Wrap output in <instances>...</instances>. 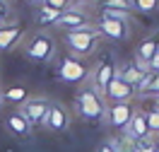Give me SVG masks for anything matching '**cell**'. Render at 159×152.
Wrapping results in <instances>:
<instances>
[{
  "instance_id": "obj_1",
  "label": "cell",
  "mask_w": 159,
  "mask_h": 152,
  "mask_svg": "<svg viewBox=\"0 0 159 152\" xmlns=\"http://www.w3.org/2000/svg\"><path fill=\"white\" fill-rule=\"evenodd\" d=\"M106 101L101 97V92H97L92 85H84L75 92V111L80 113V118L89 123H104L106 118Z\"/></svg>"
},
{
  "instance_id": "obj_2",
  "label": "cell",
  "mask_w": 159,
  "mask_h": 152,
  "mask_svg": "<svg viewBox=\"0 0 159 152\" xmlns=\"http://www.w3.org/2000/svg\"><path fill=\"white\" fill-rule=\"evenodd\" d=\"M63 41H65V46L70 48V53L75 58H87V56H92L97 51V46L101 41V34L97 27H84V29L65 31Z\"/></svg>"
},
{
  "instance_id": "obj_3",
  "label": "cell",
  "mask_w": 159,
  "mask_h": 152,
  "mask_svg": "<svg viewBox=\"0 0 159 152\" xmlns=\"http://www.w3.org/2000/svg\"><path fill=\"white\" fill-rule=\"evenodd\" d=\"M101 36L111 41H125L130 36V22L128 15L123 12H111V10H99V20L94 24Z\"/></svg>"
},
{
  "instance_id": "obj_4",
  "label": "cell",
  "mask_w": 159,
  "mask_h": 152,
  "mask_svg": "<svg viewBox=\"0 0 159 152\" xmlns=\"http://www.w3.org/2000/svg\"><path fill=\"white\" fill-rule=\"evenodd\" d=\"M22 51H24V56L34 63H51L56 58V41H53L51 34L39 31V34H34V36L22 46Z\"/></svg>"
},
{
  "instance_id": "obj_5",
  "label": "cell",
  "mask_w": 159,
  "mask_h": 152,
  "mask_svg": "<svg viewBox=\"0 0 159 152\" xmlns=\"http://www.w3.org/2000/svg\"><path fill=\"white\" fill-rule=\"evenodd\" d=\"M51 104H53V101H51L48 97H29V99L20 106V111L24 113V118L31 123V128L36 131V128H43V126H46V116H48Z\"/></svg>"
},
{
  "instance_id": "obj_6",
  "label": "cell",
  "mask_w": 159,
  "mask_h": 152,
  "mask_svg": "<svg viewBox=\"0 0 159 152\" xmlns=\"http://www.w3.org/2000/svg\"><path fill=\"white\" fill-rule=\"evenodd\" d=\"M118 72V65H116V58L106 53L104 58H99V63L94 65V70H89V85L97 92H104L106 85L113 80V75Z\"/></svg>"
},
{
  "instance_id": "obj_7",
  "label": "cell",
  "mask_w": 159,
  "mask_h": 152,
  "mask_svg": "<svg viewBox=\"0 0 159 152\" xmlns=\"http://www.w3.org/2000/svg\"><path fill=\"white\" fill-rule=\"evenodd\" d=\"M58 77L63 82H70V85H80V82H84L89 77V68L75 56H63L60 68H58Z\"/></svg>"
},
{
  "instance_id": "obj_8",
  "label": "cell",
  "mask_w": 159,
  "mask_h": 152,
  "mask_svg": "<svg viewBox=\"0 0 159 152\" xmlns=\"http://www.w3.org/2000/svg\"><path fill=\"white\" fill-rule=\"evenodd\" d=\"M133 111H135V106H133V101H120V104H109L106 106V118L104 123L109 126V128H116V131H125V126L130 123L133 118Z\"/></svg>"
},
{
  "instance_id": "obj_9",
  "label": "cell",
  "mask_w": 159,
  "mask_h": 152,
  "mask_svg": "<svg viewBox=\"0 0 159 152\" xmlns=\"http://www.w3.org/2000/svg\"><path fill=\"white\" fill-rule=\"evenodd\" d=\"M5 131L10 133L12 138H17V140H29L31 135H34V128H31V123L24 118V113L20 109H10V111L5 113Z\"/></svg>"
},
{
  "instance_id": "obj_10",
  "label": "cell",
  "mask_w": 159,
  "mask_h": 152,
  "mask_svg": "<svg viewBox=\"0 0 159 152\" xmlns=\"http://www.w3.org/2000/svg\"><path fill=\"white\" fill-rule=\"evenodd\" d=\"M70 123H72V113L65 104H60V101H53L48 109V116H46V131L48 133H65L70 131Z\"/></svg>"
},
{
  "instance_id": "obj_11",
  "label": "cell",
  "mask_w": 159,
  "mask_h": 152,
  "mask_svg": "<svg viewBox=\"0 0 159 152\" xmlns=\"http://www.w3.org/2000/svg\"><path fill=\"white\" fill-rule=\"evenodd\" d=\"M101 97L106 104H120V101H133L135 99V90L120 77L118 72L113 75V80L106 85V90L101 92Z\"/></svg>"
},
{
  "instance_id": "obj_12",
  "label": "cell",
  "mask_w": 159,
  "mask_h": 152,
  "mask_svg": "<svg viewBox=\"0 0 159 152\" xmlns=\"http://www.w3.org/2000/svg\"><path fill=\"white\" fill-rule=\"evenodd\" d=\"M56 27L63 31H75L84 29V27H94V22L82 7H68L65 12H60V17L56 20Z\"/></svg>"
},
{
  "instance_id": "obj_13",
  "label": "cell",
  "mask_w": 159,
  "mask_h": 152,
  "mask_svg": "<svg viewBox=\"0 0 159 152\" xmlns=\"http://www.w3.org/2000/svg\"><path fill=\"white\" fill-rule=\"evenodd\" d=\"M125 133H128L130 138H135L138 142L154 140V135H152V131H149V126H147V118H145V109H135L133 111V118L125 126Z\"/></svg>"
},
{
  "instance_id": "obj_14",
  "label": "cell",
  "mask_w": 159,
  "mask_h": 152,
  "mask_svg": "<svg viewBox=\"0 0 159 152\" xmlns=\"http://www.w3.org/2000/svg\"><path fill=\"white\" fill-rule=\"evenodd\" d=\"M118 75H120L125 82H128L133 90H138L140 85H142V80H145L147 70H145L142 65H138L135 61H128V63H123V65L118 68Z\"/></svg>"
},
{
  "instance_id": "obj_15",
  "label": "cell",
  "mask_w": 159,
  "mask_h": 152,
  "mask_svg": "<svg viewBox=\"0 0 159 152\" xmlns=\"http://www.w3.org/2000/svg\"><path fill=\"white\" fill-rule=\"evenodd\" d=\"M20 39H22V29H20L17 22H5V24H0V51L15 48Z\"/></svg>"
},
{
  "instance_id": "obj_16",
  "label": "cell",
  "mask_w": 159,
  "mask_h": 152,
  "mask_svg": "<svg viewBox=\"0 0 159 152\" xmlns=\"http://www.w3.org/2000/svg\"><path fill=\"white\" fill-rule=\"evenodd\" d=\"M0 97H2V101H5V104H10L12 109H20V106L29 99L31 94H29V90H27V87H22V85H12V87H7V90L0 92Z\"/></svg>"
},
{
  "instance_id": "obj_17",
  "label": "cell",
  "mask_w": 159,
  "mask_h": 152,
  "mask_svg": "<svg viewBox=\"0 0 159 152\" xmlns=\"http://www.w3.org/2000/svg\"><path fill=\"white\" fill-rule=\"evenodd\" d=\"M157 48H159V39H157V36H147V39L140 41V46H138V51H135V58H133V61L145 68V65L149 63V58L154 56V51H157Z\"/></svg>"
},
{
  "instance_id": "obj_18",
  "label": "cell",
  "mask_w": 159,
  "mask_h": 152,
  "mask_svg": "<svg viewBox=\"0 0 159 152\" xmlns=\"http://www.w3.org/2000/svg\"><path fill=\"white\" fill-rule=\"evenodd\" d=\"M135 97H142V99H157L159 97V72H147L145 80L135 90Z\"/></svg>"
},
{
  "instance_id": "obj_19",
  "label": "cell",
  "mask_w": 159,
  "mask_h": 152,
  "mask_svg": "<svg viewBox=\"0 0 159 152\" xmlns=\"http://www.w3.org/2000/svg\"><path fill=\"white\" fill-rule=\"evenodd\" d=\"M97 7H99V10H111V12L130 15V12L135 10V2H133V0H97Z\"/></svg>"
},
{
  "instance_id": "obj_20",
  "label": "cell",
  "mask_w": 159,
  "mask_h": 152,
  "mask_svg": "<svg viewBox=\"0 0 159 152\" xmlns=\"http://www.w3.org/2000/svg\"><path fill=\"white\" fill-rule=\"evenodd\" d=\"M111 140H113L118 152H140V142L135 138H130L125 131H120L118 135H111Z\"/></svg>"
},
{
  "instance_id": "obj_21",
  "label": "cell",
  "mask_w": 159,
  "mask_h": 152,
  "mask_svg": "<svg viewBox=\"0 0 159 152\" xmlns=\"http://www.w3.org/2000/svg\"><path fill=\"white\" fill-rule=\"evenodd\" d=\"M58 17H60L58 10H53V7L43 5V2L39 5V12H36V22H39V24H56Z\"/></svg>"
},
{
  "instance_id": "obj_22",
  "label": "cell",
  "mask_w": 159,
  "mask_h": 152,
  "mask_svg": "<svg viewBox=\"0 0 159 152\" xmlns=\"http://www.w3.org/2000/svg\"><path fill=\"white\" fill-rule=\"evenodd\" d=\"M145 118H147V126H149V131H152V135L159 138V106L157 104L152 109H145Z\"/></svg>"
},
{
  "instance_id": "obj_23",
  "label": "cell",
  "mask_w": 159,
  "mask_h": 152,
  "mask_svg": "<svg viewBox=\"0 0 159 152\" xmlns=\"http://www.w3.org/2000/svg\"><path fill=\"white\" fill-rule=\"evenodd\" d=\"M135 2V10L140 12H154L159 7V0H133Z\"/></svg>"
},
{
  "instance_id": "obj_24",
  "label": "cell",
  "mask_w": 159,
  "mask_h": 152,
  "mask_svg": "<svg viewBox=\"0 0 159 152\" xmlns=\"http://www.w3.org/2000/svg\"><path fill=\"white\" fill-rule=\"evenodd\" d=\"M43 5H48V7H53V10L58 12H65L70 7V0H41Z\"/></svg>"
},
{
  "instance_id": "obj_25",
  "label": "cell",
  "mask_w": 159,
  "mask_h": 152,
  "mask_svg": "<svg viewBox=\"0 0 159 152\" xmlns=\"http://www.w3.org/2000/svg\"><path fill=\"white\" fill-rule=\"evenodd\" d=\"M94 152H118V150H116L113 140H111V138H106V140H101L99 145H97V150H94Z\"/></svg>"
},
{
  "instance_id": "obj_26",
  "label": "cell",
  "mask_w": 159,
  "mask_h": 152,
  "mask_svg": "<svg viewBox=\"0 0 159 152\" xmlns=\"http://www.w3.org/2000/svg\"><path fill=\"white\" fill-rule=\"evenodd\" d=\"M145 70L147 72H159V48L154 51V56L149 58V63L145 65Z\"/></svg>"
},
{
  "instance_id": "obj_27",
  "label": "cell",
  "mask_w": 159,
  "mask_h": 152,
  "mask_svg": "<svg viewBox=\"0 0 159 152\" xmlns=\"http://www.w3.org/2000/svg\"><path fill=\"white\" fill-rule=\"evenodd\" d=\"M10 17V2L7 0H0V24H5Z\"/></svg>"
},
{
  "instance_id": "obj_28",
  "label": "cell",
  "mask_w": 159,
  "mask_h": 152,
  "mask_svg": "<svg viewBox=\"0 0 159 152\" xmlns=\"http://www.w3.org/2000/svg\"><path fill=\"white\" fill-rule=\"evenodd\" d=\"M140 152H157V147H154V140L140 142Z\"/></svg>"
},
{
  "instance_id": "obj_29",
  "label": "cell",
  "mask_w": 159,
  "mask_h": 152,
  "mask_svg": "<svg viewBox=\"0 0 159 152\" xmlns=\"http://www.w3.org/2000/svg\"><path fill=\"white\" fill-rule=\"evenodd\" d=\"M87 2H92V0H70V7H84V5H87Z\"/></svg>"
},
{
  "instance_id": "obj_30",
  "label": "cell",
  "mask_w": 159,
  "mask_h": 152,
  "mask_svg": "<svg viewBox=\"0 0 159 152\" xmlns=\"http://www.w3.org/2000/svg\"><path fill=\"white\" fill-rule=\"evenodd\" d=\"M154 147H157V152H159V138H154Z\"/></svg>"
},
{
  "instance_id": "obj_31",
  "label": "cell",
  "mask_w": 159,
  "mask_h": 152,
  "mask_svg": "<svg viewBox=\"0 0 159 152\" xmlns=\"http://www.w3.org/2000/svg\"><path fill=\"white\" fill-rule=\"evenodd\" d=\"M0 92H2V90H0ZM0 104H2V97H0Z\"/></svg>"
},
{
  "instance_id": "obj_32",
  "label": "cell",
  "mask_w": 159,
  "mask_h": 152,
  "mask_svg": "<svg viewBox=\"0 0 159 152\" xmlns=\"http://www.w3.org/2000/svg\"><path fill=\"white\" fill-rule=\"evenodd\" d=\"M157 106H159V97H157Z\"/></svg>"
}]
</instances>
